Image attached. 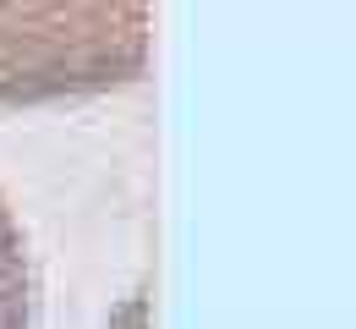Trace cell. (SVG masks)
Segmentation results:
<instances>
[{"label":"cell","mask_w":356,"mask_h":329,"mask_svg":"<svg viewBox=\"0 0 356 329\" xmlns=\"http://www.w3.org/2000/svg\"><path fill=\"white\" fill-rule=\"evenodd\" d=\"M148 49L154 0H0V110L121 94Z\"/></svg>","instance_id":"1"},{"label":"cell","mask_w":356,"mask_h":329,"mask_svg":"<svg viewBox=\"0 0 356 329\" xmlns=\"http://www.w3.org/2000/svg\"><path fill=\"white\" fill-rule=\"evenodd\" d=\"M0 329H39V264L6 198H0Z\"/></svg>","instance_id":"2"}]
</instances>
